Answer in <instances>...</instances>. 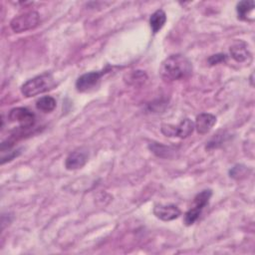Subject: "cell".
<instances>
[{"label": "cell", "instance_id": "cell-13", "mask_svg": "<svg viewBox=\"0 0 255 255\" xmlns=\"http://www.w3.org/2000/svg\"><path fill=\"white\" fill-rule=\"evenodd\" d=\"M148 148L151 150V152H153L156 156L158 157H162V158H167V157H171L172 154L174 153L175 149L171 146H167L164 145L162 143H158V142H150L148 144Z\"/></svg>", "mask_w": 255, "mask_h": 255}, {"label": "cell", "instance_id": "cell-8", "mask_svg": "<svg viewBox=\"0 0 255 255\" xmlns=\"http://www.w3.org/2000/svg\"><path fill=\"white\" fill-rule=\"evenodd\" d=\"M104 72L105 70L100 72H90L80 76L76 82L77 91L83 93V92H88L93 88H95L100 82L102 76L104 75Z\"/></svg>", "mask_w": 255, "mask_h": 255}, {"label": "cell", "instance_id": "cell-18", "mask_svg": "<svg viewBox=\"0 0 255 255\" xmlns=\"http://www.w3.org/2000/svg\"><path fill=\"white\" fill-rule=\"evenodd\" d=\"M227 56L225 54H215L208 58V63L210 66H214L223 62H226Z\"/></svg>", "mask_w": 255, "mask_h": 255}, {"label": "cell", "instance_id": "cell-2", "mask_svg": "<svg viewBox=\"0 0 255 255\" xmlns=\"http://www.w3.org/2000/svg\"><path fill=\"white\" fill-rule=\"evenodd\" d=\"M55 87L56 82L54 77L50 73H45L24 83L21 87V93L26 98H31L51 91Z\"/></svg>", "mask_w": 255, "mask_h": 255}, {"label": "cell", "instance_id": "cell-1", "mask_svg": "<svg viewBox=\"0 0 255 255\" xmlns=\"http://www.w3.org/2000/svg\"><path fill=\"white\" fill-rule=\"evenodd\" d=\"M192 73L191 62L183 55L167 57L160 65L159 74L165 81H177L189 77Z\"/></svg>", "mask_w": 255, "mask_h": 255}, {"label": "cell", "instance_id": "cell-16", "mask_svg": "<svg viewBox=\"0 0 255 255\" xmlns=\"http://www.w3.org/2000/svg\"><path fill=\"white\" fill-rule=\"evenodd\" d=\"M147 77L142 71H132L128 75V83L133 86L142 85L146 81Z\"/></svg>", "mask_w": 255, "mask_h": 255}, {"label": "cell", "instance_id": "cell-5", "mask_svg": "<svg viewBox=\"0 0 255 255\" xmlns=\"http://www.w3.org/2000/svg\"><path fill=\"white\" fill-rule=\"evenodd\" d=\"M161 132L166 136H177L180 138H185L189 136L194 129V123L189 119L182 120L177 126L162 124Z\"/></svg>", "mask_w": 255, "mask_h": 255}, {"label": "cell", "instance_id": "cell-9", "mask_svg": "<svg viewBox=\"0 0 255 255\" xmlns=\"http://www.w3.org/2000/svg\"><path fill=\"white\" fill-rule=\"evenodd\" d=\"M180 209L174 204H155L153 207V214L162 221H170L176 219L180 215Z\"/></svg>", "mask_w": 255, "mask_h": 255}, {"label": "cell", "instance_id": "cell-11", "mask_svg": "<svg viewBox=\"0 0 255 255\" xmlns=\"http://www.w3.org/2000/svg\"><path fill=\"white\" fill-rule=\"evenodd\" d=\"M230 55L236 62H239V63L245 62L250 57V54L247 50V46L242 41L235 42L230 47Z\"/></svg>", "mask_w": 255, "mask_h": 255}, {"label": "cell", "instance_id": "cell-17", "mask_svg": "<svg viewBox=\"0 0 255 255\" xmlns=\"http://www.w3.org/2000/svg\"><path fill=\"white\" fill-rule=\"evenodd\" d=\"M247 171H248V168H247L245 165L236 164V165H234V166L230 169L229 174H230L231 177L236 178V179H239V178L244 177V176L247 174Z\"/></svg>", "mask_w": 255, "mask_h": 255}, {"label": "cell", "instance_id": "cell-4", "mask_svg": "<svg viewBox=\"0 0 255 255\" xmlns=\"http://www.w3.org/2000/svg\"><path fill=\"white\" fill-rule=\"evenodd\" d=\"M40 15L36 11H29L14 17L10 22L11 29L16 33L32 30L39 25Z\"/></svg>", "mask_w": 255, "mask_h": 255}, {"label": "cell", "instance_id": "cell-14", "mask_svg": "<svg viewBox=\"0 0 255 255\" xmlns=\"http://www.w3.org/2000/svg\"><path fill=\"white\" fill-rule=\"evenodd\" d=\"M254 6H255V3L252 0L239 2L236 6V12H237L238 18L240 20H247V17L253 11Z\"/></svg>", "mask_w": 255, "mask_h": 255}, {"label": "cell", "instance_id": "cell-10", "mask_svg": "<svg viewBox=\"0 0 255 255\" xmlns=\"http://www.w3.org/2000/svg\"><path fill=\"white\" fill-rule=\"evenodd\" d=\"M215 124H216L215 116H213L211 114L203 113L196 117V120L194 123V128H196L198 133L205 134L213 128V126Z\"/></svg>", "mask_w": 255, "mask_h": 255}, {"label": "cell", "instance_id": "cell-3", "mask_svg": "<svg viewBox=\"0 0 255 255\" xmlns=\"http://www.w3.org/2000/svg\"><path fill=\"white\" fill-rule=\"evenodd\" d=\"M211 195L212 191L210 189H204L196 194L193 200V206L184 215V223L186 226L192 225L198 219L201 211L208 204Z\"/></svg>", "mask_w": 255, "mask_h": 255}, {"label": "cell", "instance_id": "cell-15", "mask_svg": "<svg viewBox=\"0 0 255 255\" xmlns=\"http://www.w3.org/2000/svg\"><path fill=\"white\" fill-rule=\"evenodd\" d=\"M36 107L44 113H50L56 108V100L51 96L42 97L36 102Z\"/></svg>", "mask_w": 255, "mask_h": 255}, {"label": "cell", "instance_id": "cell-12", "mask_svg": "<svg viewBox=\"0 0 255 255\" xmlns=\"http://www.w3.org/2000/svg\"><path fill=\"white\" fill-rule=\"evenodd\" d=\"M166 22V14L163 10L158 9L153 12L149 18V26L153 34H156L165 24Z\"/></svg>", "mask_w": 255, "mask_h": 255}, {"label": "cell", "instance_id": "cell-7", "mask_svg": "<svg viewBox=\"0 0 255 255\" xmlns=\"http://www.w3.org/2000/svg\"><path fill=\"white\" fill-rule=\"evenodd\" d=\"M89 152L86 148L80 147L69 153L65 160V167L68 170H76L82 168L88 161Z\"/></svg>", "mask_w": 255, "mask_h": 255}, {"label": "cell", "instance_id": "cell-6", "mask_svg": "<svg viewBox=\"0 0 255 255\" xmlns=\"http://www.w3.org/2000/svg\"><path fill=\"white\" fill-rule=\"evenodd\" d=\"M8 119L11 122H17L21 128H32L35 124V115L26 108H14L9 112Z\"/></svg>", "mask_w": 255, "mask_h": 255}]
</instances>
